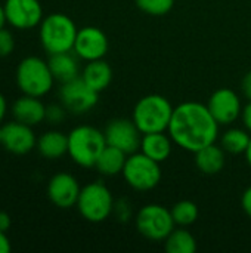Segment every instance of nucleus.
Returning <instances> with one entry per match:
<instances>
[{"label":"nucleus","instance_id":"obj_16","mask_svg":"<svg viewBox=\"0 0 251 253\" xmlns=\"http://www.w3.org/2000/svg\"><path fill=\"white\" fill-rule=\"evenodd\" d=\"M12 114L15 120L28 126H37L46 120V105L37 96L24 95L19 96L12 105Z\"/></svg>","mask_w":251,"mask_h":253},{"label":"nucleus","instance_id":"obj_1","mask_svg":"<svg viewBox=\"0 0 251 253\" xmlns=\"http://www.w3.org/2000/svg\"><path fill=\"white\" fill-rule=\"evenodd\" d=\"M219 127L220 125L207 105L188 101L175 107L167 133L178 147L195 154L198 150L216 142Z\"/></svg>","mask_w":251,"mask_h":253},{"label":"nucleus","instance_id":"obj_35","mask_svg":"<svg viewBox=\"0 0 251 253\" xmlns=\"http://www.w3.org/2000/svg\"><path fill=\"white\" fill-rule=\"evenodd\" d=\"M7 113V101L3 93H0V123L4 120V116Z\"/></svg>","mask_w":251,"mask_h":253},{"label":"nucleus","instance_id":"obj_14","mask_svg":"<svg viewBox=\"0 0 251 253\" xmlns=\"http://www.w3.org/2000/svg\"><path fill=\"white\" fill-rule=\"evenodd\" d=\"M1 144L6 151L15 156H25L36 148L37 138L33 130V126L21 123L18 120L9 122L1 126Z\"/></svg>","mask_w":251,"mask_h":253},{"label":"nucleus","instance_id":"obj_17","mask_svg":"<svg viewBox=\"0 0 251 253\" xmlns=\"http://www.w3.org/2000/svg\"><path fill=\"white\" fill-rule=\"evenodd\" d=\"M173 144H175L173 139L166 132L145 133V135H142L139 151H142L149 159H152L158 163H163L170 157Z\"/></svg>","mask_w":251,"mask_h":253},{"label":"nucleus","instance_id":"obj_3","mask_svg":"<svg viewBox=\"0 0 251 253\" xmlns=\"http://www.w3.org/2000/svg\"><path fill=\"white\" fill-rule=\"evenodd\" d=\"M175 107L163 95H146L141 98L133 108V122L145 133L166 132L169 129Z\"/></svg>","mask_w":251,"mask_h":253},{"label":"nucleus","instance_id":"obj_5","mask_svg":"<svg viewBox=\"0 0 251 253\" xmlns=\"http://www.w3.org/2000/svg\"><path fill=\"white\" fill-rule=\"evenodd\" d=\"M105 147L107 141L104 132L93 126H77L68 133V156L81 168H95Z\"/></svg>","mask_w":251,"mask_h":253},{"label":"nucleus","instance_id":"obj_9","mask_svg":"<svg viewBox=\"0 0 251 253\" xmlns=\"http://www.w3.org/2000/svg\"><path fill=\"white\" fill-rule=\"evenodd\" d=\"M98 96L99 93L93 90L81 79V76L67 83H62L59 89L61 104L67 108L68 113L72 114H84L90 111L98 104Z\"/></svg>","mask_w":251,"mask_h":253},{"label":"nucleus","instance_id":"obj_28","mask_svg":"<svg viewBox=\"0 0 251 253\" xmlns=\"http://www.w3.org/2000/svg\"><path fill=\"white\" fill-rule=\"evenodd\" d=\"M67 108L62 104H50L46 105V120L50 125H59L65 120Z\"/></svg>","mask_w":251,"mask_h":253},{"label":"nucleus","instance_id":"obj_6","mask_svg":"<svg viewBox=\"0 0 251 253\" xmlns=\"http://www.w3.org/2000/svg\"><path fill=\"white\" fill-rule=\"evenodd\" d=\"M114 203L115 202L109 188L104 182L95 181L81 188L75 206L86 221L99 224L112 215Z\"/></svg>","mask_w":251,"mask_h":253},{"label":"nucleus","instance_id":"obj_31","mask_svg":"<svg viewBox=\"0 0 251 253\" xmlns=\"http://www.w3.org/2000/svg\"><path fill=\"white\" fill-rule=\"evenodd\" d=\"M244 127L251 133V99L247 102V105L243 108V114H241Z\"/></svg>","mask_w":251,"mask_h":253},{"label":"nucleus","instance_id":"obj_19","mask_svg":"<svg viewBox=\"0 0 251 253\" xmlns=\"http://www.w3.org/2000/svg\"><path fill=\"white\" fill-rule=\"evenodd\" d=\"M195 165L200 172L206 175L219 173L226 165V151L222 145L210 144L195 153Z\"/></svg>","mask_w":251,"mask_h":253},{"label":"nucleus","instance_id":"obj_7","mask_svg":"<svg viewBox=\"0 0 251 253\" xmlns=\"http://www.w3.org/2000/svg\"><path fill=\"white\" fill-rule=\"evenodd\" d=\"M161 163L149 159L142 151H136L127 156L123 178L129 187L136 191H149L155 188L161 181Z\"/></svg>","mask_w":251,"mask_h":253},{"label":"nucleus","instance_id":"obj_26","mask_svg":"<svg viewBox=\"0 0 251 253\" xmlns=\"http://www.w3.org/2000/svg\"><path fill=\"white\" fill-rule=\"evenodd\" d=\"M135 1L142 12L152 16H163L169 13L175 6V0H135Z\"/></svg>","mask_w":251,"mask_h":253},{"label":"nucleus","instance_id":"obj_23","mask_svg":"<svg viewBox=\"0 0 251 253\" xmlns=\"http://www.w3.org/2000/svg\"><path fill=\"white\" fill-rule=\"evenodd\" d=\"M250 132L240 127H231L220 136V145L229 154H244L250 145Z\"/></svg>","mask_w":251,"mask_h":253},{"label":"nucleus","instance_id":"obj_30","mask_svg":"<svg viewBox=\"0 0 251 253\" xmlns=\"http://www.w3.org/2000/svg\"><path fill=\"white\" fill-rule=\"evenodd\" d=\"M241 206H243L246 215H247L249 218H251V187H249V188L244 191V194H243V197H241Z\"/></svg>","mask_w":251,"mask_h":253},{"label":"nucleus","instance_id":"obj_34","mask_svg":"<svg viewBox=\"0 0 251 253\" xmlns=\"http://www.w3.org/2000/svg\"><path fill=\"white\" fill-rule=\"evenodd\" d=\"M10 224H12L10 216L6 212H0V230L7 233V230L10 228Z\"/></svg>","mask_w":251,"mask_h":253},{"label":"nucleus","instance_id":"obj_12","mask_svg":"<svg viewBox=\"0 0 251 253\" xmlns=\"http://www.w3.org/2000/svg\"><path fill=\"white\" fill-rule=\"evenodd\" d=\"M109 49V42L107 34L98 27H83L78 30L72 52L80 59L89 62L102 59Z\"/></svg>","mask_w":251,"mask_h":253},{"label":"nucleus","instance_id":"obj_21","mask_svg":"<svg viewBox=\"0 0 251 253\" xmlns=\"http://www.w3.org/2000/svg\"><path fill=\"white\" fill-rule=\"evenodd\" d=\"M49 67L50 71L55 77L56 82L59 83H67L70 80H74L78 76V62L77 58L71 52H61V53H53L49 58Z\"/></svg>","mask_w":251,"mask_h":253},{"label":"nucleus","instance_id":"obj_22","mask_svg":"<svg viewBox=\"0 0 251 253\" xmlns=\"http://www.w3.org/2000/svg\"><path fill=\"white\" fill-rule=\"evenodd\" d=\"M127 156L124 151L112 147V145H107L102 153L98 157V162L95 165V168L98 169V172L101 175L105 176H115L118 173H123Z\"/></svg>","mask_w":251,"mask_h":253},{"label":"nucleus","instance_id":"obj_20","mask_svg":"<svg viewBox=\"0 0 251 253\" xmlns=\"http://www.w3.org/2000/svg\"><path fill=\"white\" fill-rule=\"evenodd\" d=\"M81 79L98 93L105 90L111 80H112V68L107 61L96 59V61H89L81 73Z\"/></svg>","mask_w":251,"mask_h":253},{"label":"nucleus","instance_id":"obj_25","mask_svg":"<svg viewBox=\"0 0 251 253\" xmlns=\"http://www.w3.org/2000/svg\"><path fill=\"white\" fill-rule=\"evenodd\" d=\"M198 206L191 200H180L172 208V216L179 227H189L198 219Z\"/></svg>","mask_w":251,"mask_h":253},{"label":"nucleus","instance_id":"obj_29","mask_svg":"<svg viewBox=\"0 0 251 253\" xmlns=\"http://www.w3.org/2000/svg\"><path fill=\"white\" fill-rule=\"evenodd\" d=\"M112 213L117 216V219L120 222H127L132 216V208H130V203L126 200V199H121L118 202L114 203V211Z\"/></svg>","mask_w":251,"mask_h":253},{"label":"nucleus","instance_id":"obj_18","mask_svg":"<svg viewBox=\"0 0 251 253\" xmlns=\"http://www.w3.org/2000/svg\"><path fill=\"white\" fill-rule=\"evenodd\" d=\"M36 148L40 156L47 160L61 159L62 156L68 154V135L59 130H47L37 138Z\"/></svg>","mask_w":251,"mask_h":253},{"label":"nucleus","instance_id":"obj_38","mask_svg":"<svg viewBox=\"0 0 251 253\" xmlns=\"http://www.w3.org/2000/svg\"><path fill=\"white\" fill-rule=\"evenodd\" d=\"M1 135H3V129H1V126H0V144H1Z\"/></svg>","mask_w":251,"mask_h":253},{"label":"nucleus","instance_id":"obj_36","mask_svg":"<svg viewBox=\"0 0 251 253\" xmlns=\"http://www.w3.org/2000/svg\"><path fill=\"white\" fill-rule=\"evenodd\" d=\"M7 24V21H6V13H4V7H3V4H0V28H3L4 25Z\"/></svg>","mask_w":251,"mask_h":253},{"label":"nucleus","instance_id":"obj_11","mask_svg":"<svg viewBox=\"0 0 251 253\" xmlns=\"http://www.w3.org/2000/svg\"><path fill=\"white\" fill-rule=\"evenodd\" d=\"M3 7L7 24L18 30L38 27L44 18L40 0H4Z\"/></svg>","mask_w":251,"mask_h":253},{"label":"nucleus","instance_id":"obj_32","mask_svg":"<svg viewBox=\"0 0 251 253\" xmlns=\"http://www.w3.org/2000/svg\"><path fill=\"white\" fill-rule=\"evenodd\" d=\"M241 90H243L244 96L250 101L251 99V71H249V73L244 76V79H243V82H241Z\"/></svg>","mask_w":251,"mask_h":253},{"label":"nucleus","instance_id":"obj_27","mask_svg":"<svg viewBox=\"0 0 251 253\" xmlns=\"http://www.w3.org/2000/svg\"><path fill=\"white\" fill-rule=\"evenodd\" d=\"M15 50V37L13 34L6 28H0V58H6L12 55Z\"/></svg>","mask_w":251,"mask_h":253},{"label":"nucleus","instance_id":"obj_4","mask_svg":"<svg viewBox=\"0 0 251 253\" xmlns=\"http://www.w3.org/2000/svg\"><path fill=\"white\" fill-rule=\"evenodd\" d=\"M15 80L18 89L24 95H31L37 98H43L44 95H47L52 90L53 83L56 82L50 71L49 62L41 59L40 56L24 58L16 67Z\"/></svg>","mask_w":251,"mask_h":253},{"label":"nucleus","instance_id":"obj_13","mask_svg":"<svg viewBox=\"0 0 251 253\" xmlns=\"http://www.w3.org/2000/svg\"><path fill=\"white\" fill-rule=\"evenodd\" d=\"M212 116L220 126H229L235 123L243 114V105L238 93L229 87H220L215 90L207 104Z\"/></svg>","mask_w":251,"mask_h":253},{"label":"nucleus","instance_id":"obj_10","mask_svg":"<svg viewBox=\"0 0 251 253\" xmlns=\"http://www.w3.org/2000/svg\"><path fill=\"white\" fill-rule=\"evenodd\" d=\"M104 135H105L107 145H112L124 151L126 154H132L139 151L143 133L139 130V127L133 120L114 119L107 125Z\"/></svg>","mask_w":251,"mask_h":253},{"label":"nucleus","instance_id":"obj_37","mask_svg":"<svg viewBox=\"0 0 251 253\" xmlns=\"http://www.w3.org/2000/svg\"><path fill=\"white\" fill-rule=\"evenodd\" d=\"M244 156H246V160H247L249 166L251 168V141H250V145H249V148H247V151L244 153Z\"/></svg>","mask_w":251,"mask_h":253},{"label":"nucleus","instance_id":"obj_33","mask_svg":"<svg viewBox=\"0 0 251 253\" xmlns=\"http://www.w3.org/2000/svg\"><path fill=\"white\" fill-rule=\"evenodd\" d=\"M10 251H12L10 240L6 234V231L0 230V253H10Z\"/></svg>","mask_w":251,"mask_h":253},{"label":"nucleus","instance_id":"obj_15","mask_svg":"<svg viewBox=\"0 0 251 253\" xmlns=\"http://www.w3.org/2000/svg\"><path fill=\"white\" fill-rule=\"evenodd\" d=\"M81 187L75 176L67 172L56 173L47 184V197L59 209H70L77 205Z\"/></svg>","mask_w":251,"mask_h":253},{"label":"nucleus","instance_id":"obj_24","mask_svg":"<svg viewBox=\"0 0 251 253\" xmlns=\"http://www.w3.org/2000/svg\"><path fill=\"white\" fill-rule=\"evenodd\" d=\"M166 242V251L169 253H195L197 252V240L195 237L185 230V227L175 228Z\"/></svg>","mask_w":251,"mask_h":253},{"label":"nucleus","instance_id":"obj_2","mask_svg":"<svg viewBox=\"0 0 251 253\" xmlns=\"http://www.w3.org/2000/svg\"><path fill=\"white\" fill-rule=\"evenodd\" d=\"M78 28L65 13L55 12L44 16L38 25V37L43 49L49 53L71 52L75 43Z\"/></svg>","mask_w":251,"mask_h":253},{"label":"nucleus","instance_id":"obj_8","mask_svg":"<svg viewBox=\"0 0 251 253\" xmlns=\"http://www.w3.org/2000/svg\"><path fill=\"white\" fill-rule=\"evenodd\" d=\"M175 225L172 211L163 205H146L136 215V230L151 242H164L175 230Z\"/></svg>","mask_w":251,"mask_h":253}]
</instances>
